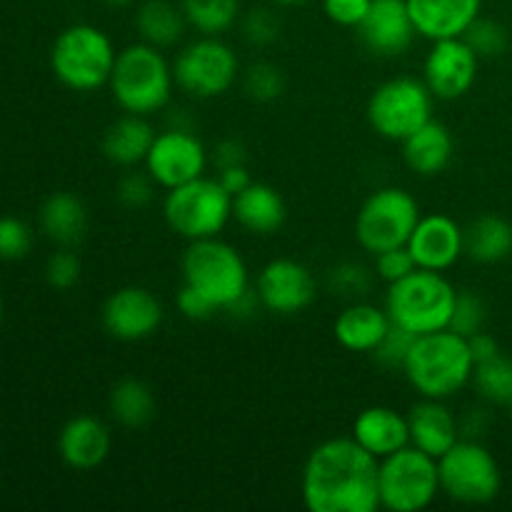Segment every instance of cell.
<instances>
[{"label": "cell", "mask_w": 512, "mask_h": 512, "mask_svg": "<svg viewBox=\"0 0 512 512\" xmlns=\"http://www.w3.org/2000/svg\"><path fill=\"white\" fill-rule=\"evenodd\" d=\"M475 360L468 338L453 330L418 335L410 348L403 373L420 398L448 400L473 383Z\"/></svg>", "instance_id": "obj_2"}, {"label": "cell", "mask_w": 512, "mask_h": 512, "mask_svg": "<svg viewBox=\"0 0 512 512\" xmlns=\"http://www.w3.org/2000/svg\"><path fill=\"white\" fill-rule=\"evenodd\" d=\"M390 315L385 308L370 303H353L335 318V340L350 353H373L390 330Z\"/></svg>", "instance_id": "obj_26"}, {"label": "cell", "mask_w": 512, "mask_h": 512, "mask_svg": "<svg viewBox=\"0 0 512 512\" xmlns=\"http://www.w3.org/2000/svg\"><path fill=\"white\" fill-rule=\"evenodd\" d=\"M115 50L113 40L90 23H75L55 38L50 50V68L65 88L75 93H93L110 83Z\"/></svg>", "instance_id": "obj_5"}, {"label": "cell", "mask_w": 512, "mask_h": 512, "mask_svg": "<svg viewBox=\"0 0 512 512\" xmlns=\"http://www.w3.org/2000/svg\"><path fill=\"white\" fill-rule=\"evenodd\" d=\"M180 8L200 35L228 33L240 18V0H180Z\"/></svg>", "instance_id": "obj_31"}, {"label": "cell", "mask_w": 512, "mask_h": 512, "mask_svg": "<svg viewBox=\"0 0 512 512\" xmlns=\"http://www.w3.org/2000/svg\"><path fill=\"white\" fill-rule=\"evenodd\" d=\"M315 275L308 265L290 258H275L260 270L258 293L260 305L275 315L303 313L315 300Z\"/></svg>", "instance_id": "obj_16"}, {"label": "cell", "mask_w": 512, "mask_h": 512, "mask_svg": "<svg viewBox=\"0 0 512 512\" xmlns=\"http://www.w3.org/2000/svg\"><path fill=\"white\" fill-rule=\"evenodd\" d=\"M473 385L488 403L508 405L512 400V358L500 353L475 365Z\"/></svg>", "instance_id": "obj_32"}, {"label": "cell", "mask_w": 512, "mask_h": 512, "mask_svg": "<svg viewBox=\"0 0 512 512\" xmlns=\"http://www.w3.org/2000/svg\"><path fill=\"white\" fill-rule=\"evenodd\" d=\"M440 493L463 505H485L498 498L503 473L495 455L480 440L460 438L438 458Z\"/></svg>", "instance_id": "obj_10"}, {"label": "cell", "mask_w": 512, "mask_h": 512, "mask_svg": "<svg viewBox=\"0 0 512 512\" xmlns=\"http://www.w3.org/2000/svg\"><path fill=\"white\" fill-rule=\"evenodd\" d=\"M175 305H178V310L183 318L195 320V323L210 320L215 313H218V308H215V305L210 303L205 295H200L198 290H193L190 285H185V283H183V288L178 290V295H175Z\"/></svg>", "instance_id": "obj_44"}, {"label": "cell", "mask_w": 512, "mask_h": 512, "mask_svg": "<svg viewBox=\"0 0 512 512\" xmlns=\"http://www.w3.org/2000/svg\"><path fill=\"white\" fill-rule=\"evenodd\" d=\"M370 270L360 263H340L330 270L328 285L335 295L343 298H355V295H365L370 290Z\"/></svg>", "instance_id": "obj_41"}, {"label": "cell", "mask_w": 512, "mask_h": 512, "mask_svg": "<svg viewBox=\"0 0 512 512\" xmlns=\"http://www.w3.org/2000/svg\"><path fill=\"white\" fill-rule=\"evenodd\" d=\"M488 428V418H485V410H470L465 415V420L460 423V438H468V440H478L480 435L485 433Z\"/></svg>", "instance_id": "obj_48"}, {"label": "cell", "mask_w": 512, "mask_h": 512, "mask_svg": "<svg viewBox=\"0 0 512 512\" xmlns=\"http://www.w3.org/2000/svg\"><path fill=\"white\" fill-rule=\"evenodd\" d=\"M0 320H3V298H0Z\"/></svg>", "instance_id": "obj_52"}, {"label": "cell", "mask_w": 512, "mask_h": 512, "mask_svg": "<svg viewBox=\"0 0 512 512\" xmlns=\"http://www.w3.org/2000/svg\"><path fill=\"white\" fill-rule=\"evenodd\" d=\"M373 0H323V13L340 28H358Z\"/></svg>", "instance_id": "obj_43"}, {"label": "cell", "mask_w": 512, "mask_h": 512, "mask_svg": "<svg viewBox=\"0 0 512 512\" xmlns=\"http://www.w3.org/2000/svg\"><path fill=\"white\" fill-rule=\"evenodd\" d=\"M218 183L223 185V188L235 198V195L243 193V190L248 188L253 180H250L248 165L243 163V165H228V168H218Z\"/></svg>", "instance_id": "obj_46"}, {"label": "cell", "mask_w": 512, "mask_h": 512, "mask_svg": "<svg viewBox=\"0 0 512 512\" xmlns=\"http://www.w3.org/2000/svg\"><path fill=\"white\" fill-rule=\"evenodd\" d=\"M185 25L188 20H185L183 8L180 3L175 5L173 0H143L135 13V28H138L140 40L160 50L178 45L183 40Z\"/></svg>", "instance_id": "obj_29"}, {"label": "cell", "mask_w": 512, "mask_h": 512, "mask_svg": "<svg viewBox=\"0 0 512 512\" xmlns=\"http://www.w3.org/2000/svg\"><path fill=\"white\" fill-rule=\"evenodd\" d=\"M415 338H418V335H413L410 330L400 328V325H390V330L385 333V338L380 340V345L370 355H373V358L378 360L383 368L403 370V365H405V360H408V353H410V348H413Z\"/></svg>", "instance_id": "obj_39"}, {"label": "cell", "mask_w": 512, "mask_h": 512, "mask_svg": "<svg viewBox=\"0 0 512 512\" xmlns=\"http://www.w3.org/2000/svg\"><path fill=\"white\" fill-rule=\"evenodd\" d=\"M408 250L418 268L445 273L465 255V228L445 213L420 215L408 240Z\"/></svg>", "instance_id": "obj_18"}, {"label": "cell", "mask_w": 512, "mask_h": 512, "mask_svg": "<svg viewBox=\"0 0 512 512\" xmlns=\"http://www.w3.org/2000/svg\"><path fill=\"white\" fill-rule=\"evenodd\" d=\"M465 43L475 50L480 60L483 58H498L508 50V30H505L503 23L493 18H478L470 23V28L463 33Z\"/></svg>", "instance_id": "obj_33"}, {"label": "cell", "mask_w": 512, "mask_h": 512, "mask_svg": "<svg viewBox=\"0 0 512 512\" xmlns=\"http://www.w3.org/2000/svg\"><path fill=\"white\" fill-rule=\"evenodd\" d=\"M183 283L198 290L218 310H228L250 290L243 255L220 238L193 240L183 253Z\"/></svg>", "instance_id": "obj_6"}, {"label": "cell", "mask_w": 512, "mask_h": 512, "mask_svg": "<svg viewBox=\"0 0 512 512\" xmlns=\"http://www.w3.org/2000/svg\"><path fill=\"white\" fill-rule=\"evenodd\" d=\"M40 230L60 248H73L88 230V208L75 193L60 190L40 205Z\"/></svg>", "instance_id": "obj_27"}, {"label": "cell", "mask_w": 512, "mask_h": 512, "mask_svg": "<svg viewBox=\"0 0 512 512\" xmlns=\"http://www.w3.org/2000/svg\"><path fill=\"white\" fill-rule=\"evenodd\" d=\"M80 273H83V265H80V258L70 248L55 250L48 258V263H45V280L55 290L75 288Z\"/></svg>", "instance_id": "obj_40"}, {"label": "cell", "mask_w": 512, "mask_h": 512, "mask_svg": "<svg viewBox=\"0 0 512 512\" xmlns=\"http://www.w3.org/2000/svg\"><path fill=\"white\" fill-rule=\"evenodd\" d=\"M248 153H245V145L238 138H223L215 145L213 163L218 168H228V165H243Z\"/></svg>", "instance_id": "obj_45"}, {"label": "cell", "mask_w": 512, "mask_h": 512, "mask_svg": "<svg viewBox=\"0 0 512 512\" xmlns=\"http://www.w3.org/2000/svg\"><path fill=\"white\" fill-rule=\"evenodd\" d=\"M408 10L423 38H460L480 15L483 0H408Z\"/></svg>", "instance_id": "obj_21"}, {"label": "cell", "mask_w": 512, "mask_h": 512, "mask_svg": "<svg viewBox=\"0 0 512 512\" xmlns=\"http://www.w3.org/2000/svg\"><path fill=\"white\" fill-rule=\"evenodd\" d=\"M355 30L365 48L378 58L405 55L418 35L408 0H373L368 15Z\"/></svg>", "instance_id": "obj_17"}, {"label": "cell", "mask_w": 512, "mask_h": 512, "mask_svg": "<svg viewBox=\"0 0 512 512\" xmlns=\"http://www.w3.org/2000/svg\"><path fill=\"white\" fill-rule=\"evenodd\" d=\"M233 218L253 235H273L288 218L283 195L268 183H250L233 198Z\"/></svg>", "instance_id": "obj_25"}, {"label": "cell", "mask_w": 512, "mask_h": 512, "mask_svg": "<svg viewBox=\"0 0 512 512\" xmlns=\"http://www.w3.org/2000/svg\"><path fill=\"white\" fill-rule=\"evenodd\" d=\"M420 220V205L408 190L380 188L365 198L355 218V240L360 248L378 255L408 245Z\"/></svg>", "instance_id": "obj_11"}, {"label": "cell", "mask_w": 512, "mask_h": 512, "mask_svg": "<svg viewBox=\"0 0 512 512\" xmlns=\"http://www.w3.org/2000/svg\"><path fill=\"white\" fill-rule=\"evenodd\" d=\"M143 165L158 188L170 190L203 178L208 168V150L193 130L168 128L155 135Z\"/></svg>", "instance_id": "obj_13"}, {"label": "cell", "mask_w": 512, "mask_h": 512, "mask_svg": "<svg viewBox=\"0 0 512 512\" xmlns=\"http://www.w3.org/2000/svg\"><path fill=\"white\" fill-rule=\"evenodd\" d=\"M108 85L125 113L148 118L170 103L175 88L173 65L165 60L163 50L140 40L120 50Z\"/></svg>", "instance_id": "obj_3"}, {"label": "cell", "mask_w": 512, "mask_h": 512, "mask_svg": "<svg viewBox=\"0 0 512 512\" xmlns=\"http://www.w3.org/2000/svg\"><path fill=\"white\" fill-rule=\"evenodd\" d=\"M380 508L390 512H420L440 493L438 460L415 445L380 460Z\"/></svg>", "instance_id": "obj_8"}, {"label": "cell", "mask_w": 512, "mask_h": 512, "mask_svg": "<svg viewBox=\"0 0 512 512\" xmlns=\"http://www.w3.org/2000/svg\"><path fill=\"white\" fill-rule=\"evenodd\" d=\"M163 305L158 295L140 285H125L108 295L100 310V323L110 338L120 343H140L163 325Z\"/></svg>", "instance_id": "obj_14"}, {"label": "cell", "mask_w": 512, "mask_h": 512, "mask_svg": "<svg viewBox=\"0 0 512 512\" xmlns=\"http://www.w3.org/2000/svg\"><path fill=\"white\" fill-rule=\"evenodd\" d=\"M108 410L123 428H143L155 415V393L138 378H123L110 388Z\"/></svg>", "instance_id": "obj_30"}, {"label": "cell", "mask_w": 512, "mask_h": 512, "mask_svg": "<svg viewBox=\"0 0 512 512\" xmlns=\"http://www.w3.org/2000/svg\"><path fill=\"white\" fill-rule=\"evenodd\" d=\"M408 428L410 445L433 455L435 460L443 458L460 440V420L445 405V400L423 398L415 403L408 413Z\"/></svg>", "instance_id": "obj_20"}, {"label": "cell", "mask_w": 512, "mask_h": 512, "mask_svg": "<svg viewBox=\"0 0 512 512\" xmlns=\"http://www.w3.org/2000/svg\"><path fill=\"white\" fill-rule=\"evenodd\" d=\"M480 58L475 50L465 43V38H443L433 40V48L425 55L423 80L430 88L433 98L458 100L475 85L478 78Z\"/></svg>", "instance_id": "obj_15"}, {"label": "cell", "mask_w": 512, "mask_h": 512, "mask_svg": "<svg viewBox=\"0 0 512 512\" xmlns=\"http://www.w3.org/2000/svg\"><path fill=\"white\" fill-rule=\"evenodd\" d=\"M113 438L103 420L95 415H75L58 435V453L73 470H95L108 460Z\"/></svg>", "instance_id": "obj_19"}, {"label": "cell", "mask_w": 512, "mask_h": 512, "mask_svg": "<svg viewBox=\"0 0 512 512\" xmlns=\"http://www.w3.org/2000/svg\"><path fill=\"white\" fill-rule=\"evenodd\" d=\"M238 55L220 35H200L173 63V78L190 98L210 100L228 93L238 80Z\"/></svg>", "instance_id": "obj_12"}, {"label": "cell", "mask_w": 512, "mask_h": 512, "mask_svg": "<svg viewBox=\"0 0 512 512\" xmlns=\"http://www.w3.org/2000/svg\"><path fill=\"white\" fill-rule=\"evenodd\" d=\"M353 438L375 455L378 460L398 453L400 448L410 445L408 415L398 413L388 405H373L358 413L353 423Z\"/></svg>", "instance_id": "obj_22"}, {"label": "cell", "mask_w": 512, "mask_h": 512, "mask_svg": "<svg viewBox=\"0 0 512 512\" xmlns=\"http://www.w3.org/2000/svg\"><path fill=\"white\" fill-rule=\"evenodd\" d=\"M455 153V140L448 125L428 120L423 128L403 140V160L413 173L423 178L440 175L450 165Z\"/></svg>", "instance_id": "obj_24"}, {"label": "cell", "mask_w": 512, "mask_h": 512, "mask_svg": "<svg viewBox=\"0 0 512 512\" xmlns=\"http://www.w3.org/2000/svg\"><path fill=\"white\" fill-rule=\"evenodd\" d=\"M505 408H508V415H510V420H512V400H510L508 405H505Z\"/></svg>", "instance_id": "obj_51"}, {"label": "cell", "mask_w": 512, "mask_h": 512, "mask_svg": "<svg viewBox=\"0 0 512 512\" xmlns=\"http://www.w3.org/2000/svg\"><path fill=\"white\" fill-rule=\"evenodd\" d=\"M465 255L475 263H503L512 255V223L503 215L485 213L465 228Z\"/></svg>", "instance_id": "obj_28"}, {"label": "cell", "mask_w": 512, "mask_h": 512, "mask_svg": "<svg viewBox=\"0 0 512 512\" xmlns=\"http://www.w3.org/2000/svg\"><path fill=\"white\" fill-rule=\"evenodd\" d=\"M270 3L278 5V8H298V5L310 3V0H270Z\"/></svg>", "instance_id": "obj_49"}, {"label": "cell", "mask_w": 512, "mask_h": 512, "mask_svg": "<svg viewBox=\"0 0 512 512\" xmlns=\"http://www.w3.org/2000/svg\"><path fill=\"white\" fill-rule=\"evenodd\" d=\"M455 298L458 290L443 273L418 268L408 278L388 285L385 310L393 325L413 335H428L448 328Z\"/></svg>", "instance_id": "obj_4"}, {"label": "cell", "mask_w": 512, "mask_h": 512, "mask_svg": "<svg viewBox=\"0 0 512 512\" xmlns=\"http://www.w3.org/2000/svg\"><path fill=\"white\" fill-rule=\"evenodd\" d=\"M485 320H488L485 300L478 293H473V290H460L458 298H455L448 330L463 335V338H470V335L485 330Z\"/></svg>", "instance_id": "obj_35"}, {"label": "cell", "mask_w": 512, "mask_h": 512, "mask_svg": "<svg viewBox=\"0 0 512 512\" xmlns=\"http://www.w3.org/2000/svg\"><path fill=\"white\" fill-rule=\"evenodd\" d=\"M103 3L108 5V8H125V5H130L133 0H103Z\"/></svg>", "instance_id": "obj_50"}, {"label": "cell", "mask_w": 512, "mask_h": 512, "mask_svg": "<svg viewBox=\"0 0 512 512\" xmlns=\"http://www.w3.org/2000/svg\"><path fill=\"white\" fill-rule=\"evenodd\" d=\"M468 345H470V353H473L475 365L485 363V360H490V358H495V355H500L498 340H495L490 333H485V330H480V333L470 335Z\"/></svg>", "instance_id": "obj_47"}, {"label": "cell", "mask_w": 512, "mask_h": 512, "mask_svg": "<svg viewBox=\"0 0 512 512\" xmlns=\"http://www.w3.org/2000/svg\"><path fill=\"white\" fill-rule=\"evenodd\" d=\"M163 218L175 235L188 243L218 238L233 218V195L218 178H195L178 188L165 190Z\"/></svg>", "instance_id": "obj_7"}, {"label": "cell", "mask_w": 512, "mask_h": 512, "mask_svg": "<svg viewBox=\"0 0 512 512\" xmlns=\"http://www.w3.org/2000/svg\"><path fill=\"white\" fill-rule=\"evenodd\" d=\"M33 248V233L28 223L15 215L0 218V260H23Z\"/></svg>", "instance_id": "obj_38"}, {"label": "cell", "mask_w": 512, "mask_h": 512, "mask_svg": "<svg viewBox=\"0 0 512 512\" xmlns=\"http://www.w3.org/2000/svg\"><path fill=\"white\" fill-rule=\"evenodd\" d=\"M155 135L158 133L145 115L125 113L105 128L103 138H100V150L108 163L118 165V168H135V165L145 163Z\"/></svg>", "instance_id": "obj_23"}, {"label": "cell", "mask_w": 512, "mask_h": 512, "mask_svg": "<svg viewBox=\"0 0 512 512\" xmlns=\"http://www.w3.org/2000/svg\"><path fill=\"white\" fill-rule=\"evenodd\" d=\"M413 270H418V263H415V258L410 255L408 245L383 250V253L375 255V273H378V278L385 280L388 285L408 278Z\"/></svg>", "instance_id": "obj_42"}, {"label": "cell", "mask_w": 512, "mask_h": 512, "mask_svg": "<svg viewBox=\"0 0 512 512\" xmlns=\"http://www.w3.org/2000/svg\"><path fill=\"white\" fill-rule=\"evenodd\" d=\"M243 88L255 103H273L285 93V75L278 65L260 60L245 70Z\"/></svg>", "instance_id": "obj_34"}, {"label": "cell", "mask_w": 512, "mask_h": 512, "mask_svg": "<svg viewBox=\"0 0 512 512\" xmlns=\"http://www.w3.org/2000/svg\"><path fill=\"white\" fill-rule=\"evenodd\" d=\"M433 93L425 80L400 75L385 80L368 100V123L380 138L403 143L408 135L433 120Z\"/></svg>", "instance_id": "obj_9"}, {"label": "cell", "mask_w": 512, "mask_h": 512, "mask_svg": "<svg viewBox=\"0 0 512 512\" xmlns=\"http://www.w3.org/2000/svg\"><path fill=\"white\" fill-rule=\"evenodd\" d=\"M240 28H243V38L255 48H268V45L278 43L280 33H283V23L273 8L248 10Z\"/></svg>", "instance_id": "obj_36"}, {"label": "cell", "mask_w": 512, "mask_h": 512, "mask_svg": "<svg viewBox=\"0 0 512 512\" xmlns=\"http://www.w3.org/2000/svg\"><path fill=\"white\" fill-rule=\"evenodd\" d=\"M380 460L358 440L330 438L308 455L300 493L310 512H375L380 508Z\"/></svg>", "instance_id": "obj_1"}, {"label": "cell", "mask_w": 512, "mask_h": 512, "mask_svg": "<svg viewBox=\"0 0 512 512\" xmlns=\"http://www.w3.org/2000/svg\"><path fill=\"white\" fill-rule=\"evenodd\" d=\"M155 188H158V183L150 178L148 170H130L115 185V198L123 208L143 210L145 205L153 203Z\"/></svg>", "instance_id": "obj_37"}]
</instances>
